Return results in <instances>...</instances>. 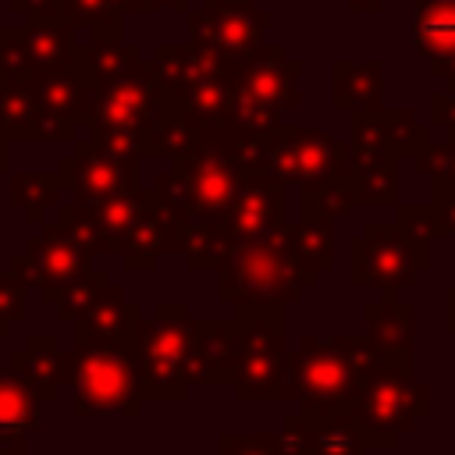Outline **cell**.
Listing matches in <instances>:
<instances>
[{
	"mask_svg": "<svg viewBox=\"0 0 455 455\" xmlns=\"http://www.w3.org/2000/svg\"><path fill=\"white\" fill-rule=\"evenodd\" d=\"M284 224L267 238H252V242L238 245L220 263V270H217L220 274V302H231L238 313L288 309V306L302 302V295L320 281V274L309 270L288 245Z\"/></svg>",
	"mask_w": 455,
	"mask_h": 455,
	"instance_id": "obj_1",
	"label": "cell"
},
{
	"mask_svg": "<svg viewBox=\"0 0 455 455\" xmlns=\"http://www.w3.org/2000/svg\"><path fill=\"white\" fill-rule=\"evenodd\" d=\"M430 210L405 206L398 220H373L359 238L348 245V284L352 288H377L384 299H395L409 288L419 270L430 267V242H434Z\"/></svg>",
	"mask_w": 455,
	"mask_h": 455,
	"instance_id": "obj_2",
	"label": "cell"
},
{
	"mask_svg": "<svg viewBox=\"0 0 455 455\" xmlns=\"http://www.w3.org/2000/svg\"><path fill=\"white\" fill-rule=\"evenodd\" d=\"M434 395L416 377L409 352H384V359L359 380L348 416L366 437V448H395L398 437L412 434L419 419H430Z\"/></svg>",
	"mask_w": 455,
	"mask_h": 455,
	"instance_id": "obj_3",
	"label": "cell"
},
{
	"mask_svg": "<svg viewBox=\"0 0 455 455\" xmlns=\"http://www.w3.org/2000/svg\"><path fill=\"white\" fill-rule=\"evenodd\" d=\"M384 359L370 338L306 334L291 352V402L299 412H345L359 380Z\"/></svg>",
	"mask_w": 455,
	"mask_h": 455,
	"instance_id": "obj_4",
	"label": "cell"
},
{
	"mask_svg": "<svg viewBox=\"0 0 455 455\" xmlns=\"http://www.w3.org/2000/svg\"><path fill=\"white\" fill-rule=\"evenodd\" d=\"M68 387H71V412L78 419L139 416L142 373L132 341L75 338V348L68 352Z\"/></svg>",
	"mask_w": 455,
	"mask_h": 455,
	"instance_id": "obj_5",
	"label": "cell"
},
{
	"mask_svg": "<svg viewBox=\"0 0 455 455\" xmlns=\"http://www.w3.org/2000/svg\"><path fill=\"white\" fill-rule=\"evenodd\" d=\"M299 71H302V64L270 43H263L256 53H249L242 60H231L235 103H231L228 124L252 139L274 135L281 128L284 110H295L302 103L299 100Z\"/></svg>",
	"mask_w": 455,
	"mask_h": 455,
	"instance_id": "obj_6",
	"label": "cell"
},
{
	"mask_svg": "<svg viewBox=\"0 0 455 455\" xmlns=\"http://www.w3.org/2000/svg\"><path fill=\"white\" fill-rule=\"evenodd\" d=\"M249 167L267 174L281 188L288 185L316 188L334 178H348L355 167V153L348 142H341L327 128L281 124L274 135L256 139L249 153Z\"/></svg>",
	"mask_w": 455,
	"mask_h": 455,
	"instance_id": "obj_7",
	"label": "cell"
},
{
	"mask_svg": "<svg viewBox=\"0 0 455 455\" xmlns=\"http://www.w3.org/2000/svg\"><path fill=\"white\" fill-rule=\"evenodd\" d=\"M132 348L142 373V398L181 402L188 395L192 316L185 302H160L149 316H139Z\"/></svg>",
	"mask_w": 455,
	"mask_h": 455,
	"instance_id": "obj_8",
	"label": "cell"
},
{
	"mask_svg": "<svg viewBox=\"0 0 455 455\" xmlns=\"http://www.w3.org/2000/svg\"><path fill=\"white\" fill-rule=\"evenodd\" d=\"M149 64L160 89L174 92L199 128L228 121L235 103L231 60L217 57L206 46L188 43V46H160Z\"/></svg>",
	"mask_w": 455,
	"mask_h": 455,
	"instance_id": "obj_9",
	"label": "cell"
},
{
	"mask_svg": "<svg viewBox=\"0 0 455 455\" xmlns=\"http://www.w3.org/2000/svg\"><path fill=\"white\" fill-rule=\"evenodd\" d=\"M284 309L238 313V402H284L291 398V352L284 348Z\"/></svg>",
	"mask_w": 455,
	"mask_h": 455,
	"instance_id": "obj_10",
	"label": "cell"
},
{
	"mask_svg": "<svg viewBox=\"0 0 455 455\" xmlns=\"http://www.w3.org/2000/svg\"><path fill=\"white\" fill-rule=\"evenodd\" d=\"M75 25L60 18L28 21L18 32H0V82L14 78H50L68 71L78 60Z\"/></svg>",
	"mask_w": 455,
	"mask_h": 455,
	"instance_id": "obj_11",
	"label": "cell"
},
{
	"mask_svg": "<svg viewBox=\"0 0 455 455\" xmlns=\"http://www.w3.org/2000/svg\"><path fill=\"white\" fill-rule=\"evenodd\" d=\"M11 274L25 284L36 288L46 302L57 306V299L82 281L85 274H92L89 267V252L57 224H46L39 235H32L25 242V252H18L11 259Z\"/></svg>",
	"mask_w": 455,
	"mask_h": 455,
	"instance_id": "obj_12",
	"label": "cell"
},
{
	"mask_svg": "<svg viewBox=\"0 0 455 455\" xmlns=\"http://www.w3.org/2000/svg\"><path fill=\"white\" fill-rule=\"evenodd\" d=\"M267 11L256 0H203L188 11V43L213 50L224 60H242L263 46Z\"/></svg>",
	"mask_w": 455,
	"mask_h": 455,
	"instance_id": "obj_13",
	"label": "cell"
},
{
	"mask_svg": "<svg viewBox=\"0 0 455 455\" xmlns=\"http://www.w3.org/2000/svg\"><path fill=\"white\" fill-rule=\"evenodd\" d=\"M57 174L64 178V188L78 206H100L117 196L139 192V164L110 156L89 139L75 146V153L60 164Z\"/></svg>",
	"mask_w": 455,
	"mask_h": 455,
	"instance_id": "obj_14",
	"label": "cell"
},
{
	"mask_svg": "<svg viewBox=\"0 0 455 455\" xmlns=\"http://www.w3.org/2000/svg\"><path fill=\"white\" fill-rule=\"evenodd\" d=\"M284 455H366V437L348 412H295L281 430Z\"/></svg>",
	"mask_w": 455,
	"mask_h": 455,
	"instance_id": "obj_15",
	"label": "cell"
},
{
	"mask_svg": "<svg viewBox=\"0 0 455 455\" xmlns=\"http://www.w3.org/2000/svg\"><path fill=\"white\" fill-rule=\"evenodd\" d=\"M238 366V316L235 320H192L188 387L235 384Z\"/></svg>",
	"mask_w": 455,
	"mask_h": 455,
	"instance_id": "obj_16",
	"label": "cell"
},
{
	"mask_svg": "<svg viewBox=\"0 0 455 455\" xmlns=\"http://www.w3.org/2000/svg\"><path fill=\"white\" fill-rule=\"evenodd\" d=\"M281 224H284V188L277 181H270L267 174L252 171L238 203H235V210H231V217L224 220L235 249L252 242V238L274 235Z\"/></svg>",
	"mask_w": 455,
	"mask_h": 455,
	"instance_id": "obj_17",
	"label": "cell"
},
{
	"mask_svg": "<svg viewBox=\"0 0 455 455\" xmlns=\"http://www.w3.org/2000/svg\"><path fill=\"white\" fill-rule=\"evenodd\" d=\"M412 43L430 64V75L448 78L455 89V0H416Z\"/></svg>",
	"mask_w": 455,
	"mask_h": 455,
	"instance_id": "obj_18",
	"label": "cell"
},
{
	"mask_svg": "<svg viewBox=\"0 0 455 455\" xmlns=\"http://www.w3.org/2000/svg\"><path fill=\"white\" fill-rule=\"evenodd\" d=\"M7 370L18 373L39 402H57L60 384H68V352L53 334H32L25 348L11 352Z\"/></svg>",
	"mask_w": 455,
	"mask_h": 455,
	"instance_id": "obj_19",
	"label": "cell"
},
{
	"mask_svg": "<svg viewBox=\"0 0 455 455\" xmlns=\"http://www.w3.org/2000/svg\"><path fill=\"white\" fill-rule=\"evenodd\" d=\"M139 306L124 299L121 288L107 284L96 291V299L89 302V309L71 323L75 338H96V341H132L135 327H139Z\"/></svg>",
	"mask_w": 455,
	"mask_h": 455,
	"instance_id": "obj_20",
	"label": "cell"
},
{
	"mask_svg": "<svg viewBox=\"0 0 455 455\" xmlns=\"http://www.w3.org/2000/svg\"><path fill=\"white\" fill-rule=\"evenodd\" d=\"M384 64L366 60H338L334 64V107L348 114H366V110H384Z\"/></svg>",
	"mask_w": 455,
	"mask_h": 455,
	"instance_id": "obj_21",
	"label": "cell"
},
{
	"mask_svg": "<svg viewBox=\"0 0 455 455\" xmlns=\"http://www.w3.org/2000/svg\"><path fill=\"white\" fill-rule=\"evenodd\" d=\"M366 338L380 352H409L416 348V306L402 299L366 302Z\"/></svg>",
	"mask_w": 455,
	"mask_h": 455,
	"instance_id": "obj_22",
	"label": "cell"
},
{
	"mask_svg": "<svg viewBox=\"0 0 455 455\" xmlns=\"http://www.w3.org/2000/svg\"><path fill=\"white\" fill-rule=\"evenodd\" d=\"M39 427V398L18 373H0V444L25 441Z\"/></svg>",
	"mask_w": 455,
	"mask_h": 455,
	"instance_id": "obj_23",
	"label": "cell"
},
{
	"mask_svg": "<svg viewBox=\"0 0 455 455\" xmlns=\"http://www.w3.org/2000/svg\"><path fill=\"white\" fill-rule=\"evenodd\" d=\"M359 206V196L352 188V178H334L316 188H302V220L313 224H334L348 217Z\"/></svg>",
	"mask_w": 455,
	"mask_h": 455,
	"instance_id": "obj_24",
	"label": "cell"
},
{
	"mask_svg": "<svg viewBox=\"0 0 455 455\" xmlns=\"http://www.w3.org/2000/svg\"><path fill=\"white\" fill-rule=\"evenodd\" d=\"M348 178L359 203L387 206L398 199V160H355Z\"/></svg>",
	"mask_w": 455,
	"mask_h": 455,
	"instance_id": "obj_25",
	"label": "cell"
},
{
	"mask_svg": "<svg viewBox=\"0 0 455 455\" xmlns=\"http://www.w3.org/2000/svg\"><path fill=\"white\" fill-rule=\"evenodd\" d=\"M284 235H288V245L295 249V256L309 270H316V274L331 270V259H334V231H331V224L288 220L284 224Z\"/></svg>",
	"mask_w": 455,
	"mask_h": 455,
	"instance_id": "obj_26",
	"label": "cell"
},
{
	"mask_svg": "<svg viewBox=\"0 0 455 455\" xmlns=\"http://www.w3.org/2000/svg\"><path fill=\"white\" fill-rule=\"evenodd\" d=\"M355 160H398L391 146V128H387V110H366L352 114V139H348Z\"/></svg>",
	"mask_w": 455,
	"mask_h": 455,
	"instance_id": "obj_27",
	"label": "cell"
},
{
	"mask_svg": "<svg viewBox=\"0 0 455 455\" xmlns=\"http://www.w3.org/2000/svg\"><path fill=\"white\" fill-rule=\"evenodd\" d=\"M64 192V178L60 174H36V171H25V174H14L11 178V203L18 210H25L32 220H39L43 210H53L57 199Z\"/></svg>",
	"mask_w": 455,
	"mask_h": 455,
	"instance_id": "obj_28",
	"label": "cell"
},
{
	"mask_svg": "<svg viewBox=\"0 0 455 455\" xmlns=\"http://www.w3.org/2000/svg\"><path fill=\"white\" fill-rule=\"evenodd\" d=\"M416 171H419V174H430L434 192L455 196V139H448V142H441V146L430 142V146L416 156Z\"/></svg>",
	"mask_w": 455,
	"mask_h": 455,
	"instance_id": "obj_29",
	"label": "cell"
},
{
	"mask_svg": "<svg viewBox=\"0 0 455 455\" xmlns=\"http://www.w3.org/2000/svg\"><path fill=\"white\" fill-rule=\"evenodd\" d=\"M387 128H391V146L398 156H419L430 146V132L416 121L412 110H387Z\"/></svg>",
	"mask_w": 455,
	"mask_h": 455,
	"instance_id": "obj_30",
	"label": "cell"
},
{
	"mask_svg": "<svg viewBox=\"0 0 455 455\" xmlns=\"http://www.w3.org/2000/svg\"><path fill=\"white\" fill-rule=\"evenodd\" d=\"M220 455H284V444H281V434H267V430H231V434H220V444H217Z\"/></svg>",
	"mask_w": 455,
	"mask_h": 455,
	"instance_id": "obj_31",
	"label": "cell"
},
{
	"mask_svg": "<svg viewBox=\"0 0 455 455\" xmlns=\"http://www.w3.org/2000/svg\"><path fill=\"white\" fill-rule=\"evenodd\" d=\"M110 281H107V274L103 270H92V274H85L82 281H75L60 299H57V313H60V320H68V323H75L85 309H89V302L96 299V291L100 288H107Z\"/></svg>",
	"mask_w": 455,
	"mask_h": 455,
	"instance_id": "obj_32",
	"label": "cell"
},
{
	"mask_svg": "<svg viewBox=\"0 0 455 455\" xmlns=\"http://www.w3.org/2000/svg\"><path fill=\"white\" fill-rule=\"evenodd\" d=\"M25 291H28V288H25L11 270L0 274V334H7L14 323L25 320V313H28Z\"/></svg>",
	"mask_w": 455,
	"mask_h": 455,
	"instance_id": "obj_33",
	"label": "cell"
},
{
	"mask_svg": "<svg viewBox=\"0 0 455 455\" xmlns=\"http://www.w3.org/2000/svg\"><path fill=\"white\" fill-rule=\"evenodd\" d=\"M430 121L434 128H444L448 139H455V89L430 96Z\"/></svg>",
	"mask_w": 455,
	"mask_h": 455,
	"instance_id": "obj_34",
	"label": "cell"
},
{
	"mask_svg": "<svg viewBox=\"0 0 455 455\" xmlns=\"http://www.w3.org/2000/svg\"><path fill=\"white\" fill-rule=\"evenodd\" d=\"M430 224H434V235H455V196L434 192V203H430Z\"/></svg>",
	"mask_w": 455,
	"mask_h": 455,
	"instance_id": "obj_35",
	"label": "cell"
},
{
	"mask_svg": "<svg viewBox=\"0 0 455 455\" xmlns=\"http://www.w3.org/2000/svg\"><path fill=\"white\" fill-rule=\"evenodd\" d=\"M11 7H14L18 14H25L28 21L60 18V0H11Z\"/></svg>",
	"mask_w": 455,
	"mask_h": 455,
	"instance_id": "obj_36",
	"label": "cell"
},
{
	"mask_svg": "<svg viewBox=\"0 0 455 455\" xmlns=\"http://www.w3.org/2000/svg\"><path fill=\"white\" fill-rule=\"evenodd\" d=\"M444 323H448V334L455 338V284H451L448 295H444Z\"/></svg>",
	"mask_w": 455,
	"mask_h": 455,
	"instance_id": "obj_37",
	"label": "cell"
},
{
	"mask_svg": "<svg viewBox=\"0 0 455 455\" xmlns=\"http://www.w3.org/2000/svg\"><path fill=\"white\" fill-rule=\"evenodd\" d=\"M160 7H188V0H139V11H160Z\"/></svg>",
	"mask_w": 455,
	"mask_h": 455,
	"instance_id": "obj_38",
	"label": "cell"
},
{
	"mask_svg": "<svg viewBox=\"0 0 455 455\" xmlns=\"http://www.w3.org/2000/svg\"><path fill=\"white\" fill-rule=\"evenodd\" d=\"M348 7H352V11H359V14H366V11L373 14V11H380V7H384V0H348Z\"/></svg>",
	"mask_w": 455,
	"mask_h": 455,
	"instance_id": "obj_39",
	"label": "cell"
},
{
	"mask_svg": "<svg viewBox=\"0 0 455 455\" xmlns=\"http://www.w3.org/2000/svg\"><path fill=\"white\" fill-rule=\"evenodd\" d=\"M0 455H25V441H14V444H0Z\"/></svg>",
	"mask_w": 455,
	"mask_h": 455,
	"instance_id": "obj_40",
	"label": "cell"
},
{
	"mask_svg": "<svg viewBox=\"0 0 455 455\" xmlns=\"http://www.w3.org/2000/svg\"><path fill=\"white\" fill-rule=\"evenodd\" d=\"M7 171V139L0 135V174Z\"/></svg>",
	"mask_w": 455,
	"mask_h": 455,
	"instance_id": "obj_41",
	"label": "cell"
}]
</instances>
